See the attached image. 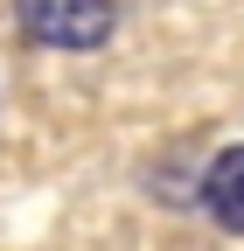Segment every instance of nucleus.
Wrapping results in <instances>:
<instances>
[{"label": "nucleus", "mask_w": 244, "mask_h": 251, "mask_svg": "<svg viewBox=\"0 0 244 251\" xmlns=\"http://www.w3.org/2000/svg\"><path fill=\"white\" fill-rule=\"evenodd\" d=\"M14 14H21V35L49 49H98L119 28L112 0H14Z\"/></svg>", "instance_id": "1"}, {"label": "nucleus", "mask_w": 244, "mask_h": 251, "mask_svg": "<svg viewBox=\"0 0 244 251\" xmlns=\"http://www.w3.org/2000/svg\"><path fill=\"white\" fill-rule=\"evenodd\" d=\"M202 202H209V216H217L230 237H244V147H223L217 161H209Z\"/></svg>", "instance_id": "2"}]
</instances>
